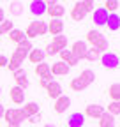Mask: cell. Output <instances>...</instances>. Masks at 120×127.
Wrapping results in <instances>:
<instances>
[{"label":"cell","instance_id":"ac0fdd59","mask_svg":"<svg viewBox=\"0 0 120 127\" xmlns=\"http://www.w3.org/2000/svg\"><path fill=\"white\" fill-rule=\"evenodd\" d=\"M9 99L14 104H23L25 102V90H21L20 87H12L9 92Z\"/></svg>","mask_w":120,"mask_h":127},{"label":"cell","instance_id":"f546056e","mask_svg":"<svg viewBox=\"0 0 120 127\" xmlns=\"http://www.w3.org/2000/svg\"><path fill=\"white\" fill-rule=\"evenodd\" d=\"M9 12H11L12 16H21V14H23V4H21V2H11Z\"/></svg>","mask_w":120,"mask_h":127},{"label":"cell","instance_id":"5bb4252c","mask_svg":"<svg viewBox=\"0 0 120 127\" xmlns=\"http://www.w3.org/2000/svg\"><path fill=\"white\" fill-rule=\"evenodd\" d=\"M46 25H48V32H50L53 37L62 35V32H64V21H62V20H51V21L46 23Z\"/></svg>","mask_w":120,"mask_h":127},{"label":"cell","instance_id":"7bdbcfd3","mask_svg":"<svg viewBox=\"0 0 120 127\" xmlns=\"http://www.w3.org/2000/svg\"><path fill=\"white\" fill-rule=\"evenodd\" d=\"M46 127H57V125H53V124H48V125H46Z\"/></svg>","mask_w":120,"mask_h":127},{"label":"cell","instance_id":"60d3db41","mask_svg":"<svg viewBox=\"0 0 120 127\" xmlns=\"http://www.w3.org/2000/svg\"><path fill=\"white\" fill-rule=\"evenodd\" d=\"M4 111H5V109H4V106L0 104V117H4Z\"/></svg>","mask_w":120,"mask_h":127},{"label":"cell","instance_id":"5b68a950","mask_svg":"<svg viewBox=\"0 0 120 127\" xmlns=\"http://www.w3.org/2000/svg\"><path fill=\"white\" fill-rule=\"evenodd\" d=\"M4 118H5L7 124H20V125H21L23 120H27V117L23 115L21 108H11V109H5V111H4Z\"/></svg>","mask_w":120,"mask_h":127},{"label":"cell","instance_id":"277c9868","mask_svg":"<svg viewBox=\"0 0 120 127\" xmlns=\"http://www.w3.org/2000/svg\"><path fill=\"white\" fill-rule=\"evenodd\" d=\"M67 48V35H57L53 37V41L44 48V55L46 57H53L57 53H60L62 50Z\"/></svg>","mask_w":120,"mask_h":127},{"label":"cell","instance_id":"7402d4cb","mask_svg":"<svg viewBox=\"0 0 120 127\" xmlns=\"http://www.w3.org/2000/svg\"><path fill=\"white\" fill-rule=\"evenodd\" d=\"M46 94L50 99H58L60 95H62V87H60L58 81H51L48 87H46Z\"/></svg>","mask_w":120,"mask_h":127},{"label":"cell","instance_id":"ffe728a7","mask_svg":"<svg viewBox=\"0 0 120 127\" xmlns=\"http://www.w3.org/2000/svg\"><path fill=\"white\" fill-rule=\"evenodd\" d=\"M58 55H60V58H62V62L67 64L69 67H74V65H78V64H80V60L74 57V55L71 53V50H67V48H65V50H62Z\"/></svg>","mask_w":120,"mask_h":127},{"label":"cell","instance_id":"2e32d148","mask_svg":"<svg viewBox=\"0 0 120 127\" xmlns=\"http://www.w3.org/2000/svg\"><path fill=\"white\" fill-rule=\"evenodd\" d=\"M30 12L41 18L42 14H46V2L44 0H34V2H30Z\"/></svg>","mask_w":120,"mask_h":127},{"label":"cell","instance_id":"74e56055","mask_svg":"<svg viewBox=\"0 0 120 127\" xmlns=\"http://www.w3.org/2000/svg\"><path fill=\"white\" fill-rule=\"evenodd\" d=\"M39 120H41V113H39V115H34V117H30V118H28V122H30V124H37Z\"/></svg>","mask_w":120,"mask_h":127},{"label":"cell","instance_id":"1f68e13d","mask_svg":"<svg viewBox=\"0 0 120 127\" xmlns=\"http://www.w3.org/2000/svg\"><path fill=\"white\" fill-rule=\"evenodd\" d=\"M14 81H16V87H20L21 90H25V88L28 87V78H27V74L16 76V78H14Z\"/></svg>","mask_w":120,"mask_h":127},{"label":"cell","instance_id":"d6a6232c","mask_svg":"<svg viewBox=\"0 0 120 127\" xmlns=\"http://www.w3.org/2000/svg\"><path fill=\"white\" fill-rule=\"evenodd\" d=\"M106 113H110L111 117H118V113H120V102H110V106H108V111H106Z\"/></svg>","mask_w":120,"mask_h":127},{"label":"cell","instance_id":"4316f807","mask_svg":"<svg viewBox=\"0 0 120 127\" xmlns=\"http://www.w3.org/2000/svg\"><path fill=\"white\" fill-rule=\"evenodd\" d=\"M115 117H111L110 113H104L99 118V127H115Z\"/></svg>","mask_w":120,"mask_h":127},{"label":"cell","instance_id":"cb8c5ba5","mask_svg":"<svg viewBox=\"0 0 120 127\" xmlns=\"http://www.w3.org/2000/svg\"><path fill=\"white\" fill-rule=\"evenodd\" d=\"M106 25H108V28H110L111 32H118V28H120V16H118L117 12L108 14V21H106Z\"/></svg>","mask_w":120,"mask_h":127},{"label":"cell","instance_id":"ba28073f","mask_svg":"<svg viewBox=\"0 0 120 127\" xmlns=\"http://www.w3.org/2000/svg\"><path fill=\"white\" fill-rule=\"evenodd\" d=\"M87 50H88V46L85 41H74L72 46H71V53L76 57L78 60H83L85 55H87Z\"/></svg>","mask_w":120,"mask_h":127},{"label":"cell","instance_id":"f1b7e54d","mask_svg":"<svg viewBox=\"0 0 120 127\" xmlns=\"http://www.w3.org/2000/svg\"><path fill=\"white\" fill-rule=\"evenodd\" d=\"M108 94H110V97L113 99V102H118V99H120V85L118 83H113L108 88Z\"/></svg>","mask_w":120,"mask_h":127},{"label":"cell","instance_id":"b9f144b4","mask_svg":"<svg viewBox=\"0 0 120 127\" xmlns=\"http://www.w3.org/2000/svg\"><path fill=\"white\" fill-rule=\"evenodd\" d=\"M7 127H20V124H7Z\"/></svg>","mask_w":120,"mask_h":127},{"label":"cell","instance_id":"603a6c76","mask_svg":"<svg viewBox=\"0 0 120 127\" xmlns=\"http://www.w3.org/2000/svg\"><path fill=\"white\" fill-rule=\"evenodd\" d=\"M21 111H23V115H25L27 120H28L30 117L39 115V104H37V102H27V104L21 108Z\"/></svg>","mask_w":120,"mask_h":127},{"label":"cell","instance_id":"9c48e42d","mask_svg":"<svg viewBox=\"0 0 120 127\" xmlns=\"http://www.w3.org/2000/svg\"><path fill=\"white\" fill-rule=\"evenodd\" d=\"M104 113H106V109H104L101 104H88L87 108H85V117H90V118H101Z\"/></svg>","mask_w":120,"mask_h":127},{"label":"cell","instance_id":"7c38bea8","mask_svg":"<svg viewBox=\"0 0 120 127\" xmlns=\"http://www.w3.org/2000/svg\"><path fill=\"white\" fill-rule=\"evenodd\" d=\"M87 11H85V7H83V4L81 2H76L74 4V7L71 9V18L74 20V21H83L85 18H87Z\"/></svg>","mask_w":120,"mask_h":127},{"label":"cell","instance_id":"7a4b0ae2","mask_svg":"<svg viewBox=\"0 0 120 127\" xmlns=\"http://www.w3.org/2000/svg\"><path fill=\"white\" fill-rule=\"evenodd\" d=\"M85 42H90L92 44V48H95V50L102 55V53H106L110 50V42L108 39L104 37L99 30H88V34H87V41Z\"/></svg>","mask_w":120,"mask_h":127},{"label":"cell","instance_id":"6da1fadb","mask_svg":"<svg viewBox=\"0 0 120 127\" xmlns=\"http://www.w3.org/2000/svg\"><path fill=\"white\" fill-rule=\"evenodd\" d=\"M94 81H95V72L92 69H85L76 78H72L71 81H69V88L72 92H83V90H87L90 85H92Z\"/></svg>","mask_w":120,"mask_h":127},{"label":"cell","instance_id":"e575fe53","mask_svg":"<svg viewBox=\"0 0 120 127\" xmlns=\"http://www.w3.org/2000/svg\"><path fill=\"white\" fill-rule=\"evenodd\" d=\"M51 81H53V76H51V74L44 76V78H39V87H41V88H46Z\"/></svg>","mask_w":120,"mask_h":127},{"label":"cell","instance_id":"8fae6325","mask_svg":"<svg viewBox=\"0 0 120 127\" xmlns=\"http://www.w3.org/2000/svg\"><path fill=\"white\" fill-rule=\"evenodd\" d=\"M71 106V99L67 97V95H60L58 99H55V106H53V109H55V113H58V115H62L64 111H67V108Z\"/></svg>","mask_w":120,"mask_h":127},{"label":"cell","instance_id":"4dcf8cb0","mask_svg":"<svg viewBox=\"0 0 120 127\" xmlns=\"http://www.w3.org/2000/svg\"><path fill=\"white\" fill-rule=\"evenodd\" d=\"M85 58H87V60H90V62H95V60H101V53L95 50V48H88Z\"/></svg>","mask_w":120,"mask_h":127},{"label":"cell","instance_id":"d4e9b609","mask_svg":"<svg viewBox=\"0 0 120 127\" xmlns=\"http://www.w3.org/2000/svg\"><path fill=\"white\" fill-rule=\"evenodd\" d=\"M34 72H35L39 78H44V76L51 74V72H50V64H46V62H41V64H37V65H35V69H34Z\"/></svg>","mask_w":120,"mask_h":127},{"label":"cell","instance_id":"44dd1931","mask_svg":"<svg viewBox=\"0 0 120 127\" xmlns=\"http://www.w3.org/2000/svg\"><path fill=\"white\" fill-rule=\"evenodd\" d=\"M32 64H41V62H44V58H46V55H44V50L42 48H32V51L28 53V57H27Z\"/></svg>","mask_w":120,"mask_h":127},{"label":"cell","instance_id":"52a82bcc","mask_svg":"<svg viewBox=\"0 0 120 127\" xmlns=\"http://www.w3.org/2000/svg\"><path fill=\"white\" fill-rule=\"evenodd\" d=\"M101 62H102V65L106 67V69H117L118 67V55L113 53V51H106V53H102L101 55Z\"/></svg>","mask_w":120,"mask_h":127},{"label":"cell","instance_id":"4fadbf2b","mask_svg":"<svg viewBox=\"0 0 120 127\" xmlns=\"http://www.w3.org/2000/svg\"><path fill=\"white\" fill-rule=\"evenodd\" d=\"M92 21H94L97 27H104V25H106V21H108V12L104 11L102 7L94 9V12H92Z\"/></svg>","mask_w":120,"mask_h":127},{"label":"cell","instance_id":"8992f818","mask_svg":"<svg viewBox=\"0 0 120 127\" xmlns=\"http://www.w3.org/2000/svg\"><path fill=\"white\" fill-rule=\"evenodd\" d=\"M46 12L51 16V20H62V16L65 14V7L55 0H50L46 2Z\"/></svg>","mask_w":120,"mask_h":127},{"label":"cell","instance_id":"9a60e30c","mask_svg":"<svg viewBox=\"0 0 120 127\" xmlns=\"http://www.w3.org/2000/svg\"><path fill=\"white\" fill-rule=\"evenodd\" d=\"M32 48H34V44H32V41H28V39H25V41H21V42H18L16 44V51L18 55H21L23 58H27L28 57V53L32 51Z\"/></svg>","mask_w":120,"mask_h":127},{"label":"cell","instance_id":"8d00e7d4","mask_svg":"<svg viewBox=\"0 0 120 127\" xmlns=\"http://www.w3.org/2000/svg\"><path fill=\"white\" fill-rule=\"evenodd\" d=\"M7 57H4V55H0V67H7Z\"/></svg>","mask_w":120,"mask_h":127},{"label":"cell","instance_id":"e0dca14e","mask_svg":"<svg viewBox=\"0 0 120 127\" xmlns=\"http://www.w3.org/2000/svg\"><path fill=\"white\" fill-rule=\"evenodd\" d=\"M25 62V58L21 57V55H18L16 51H14L12 55H11V60H7V69L9 71H18V69H21V64Z\"/></svg>","mask_w":120,"mask_h":127},{"label":"cell","instance_id":"30bf717a","mask_svg":"<svg viewBox=\"0 0 120 127\" xmlns=\"http://www.w3.org/2000/svg\"><path fill=\"white\" fill-rule=\"evenodd\" d=\"M69 71H71V67L67 65V64H64L62 60H58V62L53 64V65H50V72H51V76H67Z\"/></svg>","mask_w":120,"mask_h":127},{"label":"cell","instance_id":"d590c367","mask_svg":"<svg viewBox=\"0 0 120 127\" xmlns=\"http://www.w3.org/2000/svg\"><path fill=\"white\" fill-rule=\"evenodd\" d=\"M81 4H83V7H85L87 12H94V9H95L94 5H95V4L92 2V0H81Z\"/></svg>","mask_w":120,"mask_h":127},{"label":"cell","instance_id":"836d02e7","mask_svg":"<svg viewBox=\"0 0 120 127\" xmlns=\"http://www.w3.org/2000/svg\"><path fill=\"white\" fill-rule=\"evenodd\" d=\"M11 30H12V21L11 20H4L2 23H0V35H2V34H9Z\"/></svg>","mask_w":120,"mask_h":127},{"label":"cell","instance_id":"f35d334b","mask_svg":"<svg viewBox=\"0 0 120 127\" xmlns=\"http://www.w3.org/2000/svg\"><path fill=\"white\" fill-rule=\"evenodd\" d=\"M21 74H27V72H25L23 69H18V71H14V72H12V76H14V78H16V76H21Z\"/></svg>","mask_w":120,"mask_h":127},{"label":"cell","instance_id":"3957f363","mask_svg":"<svg viewBox=\"0 0 120 127\" xmlns=\"http://www.w3.org/2000/svg\"><path fill=\"white\" fill-rule=\"evenodd\" d=\"M23 34H25V39L32 41V39H35V37H39V35H46V34H48V25H46V21H41V20L30 21L28 27H27V30L23 32Z\"/></svg>","mask_w":120,"mask_h":127},{"label":"cell","instance_id":"ab89813d","mask_svg":"<svg viewBox=\"0 0 120 127\" xmlns=\"http://www.w3.org/2000/svg\"><path fill=\"white\" fill-rule=\"evenodd\" d=\"M4 20H5V12H4V9H2V7H0V23H2Z\"/></svg>","mask_w":120,"mask_h":127},{"label":"cell","instance_id":"484cf974","mask_svg":"<svg viewBox=\"0 0 120 127\" xmlns=\"http://www.w3.org/2000/svg\"><path fill=\"white\" fill-rule=\"evenodd\" d=\"M9 41L11 42H21V41H25V34H23V30H18V28H12L11 32H9Z\"/></svg>","mask_w":120,"mask_h":127},{"label":"cell","instance_id":"ee69618b","mask_svg":"<svg viewBox=\"0 0 120 127\" xmlns=\"http://www.w3.org/2000/svg\"><path fill=\"white\" fill-rule=\"evenodd\" d=\"M0 94H2V87H0Z\"/></svg>","mask_w":120,"mask_h":127},{"label":"cell","instance_id":"d6986e66","mask_svg":"<svg viewBox=\"0 0 120 127\" xmlns=\"http://www.w3.org/2000/svg\"><path fill=\"white\" fill-rule=\"evenodd\" d=\"M67 125L69 127H83L85 125V115L76 111V113H71L67 118Z\"/></svg>","mask_w":120,"mask_h":127},{"label":"cell","instance_id":"83f0119b","mask_svg":"<svg viewBox=\"0 0 120 127\" xmlns=\"http://www.w3.org/2000/svg\"><path fill=\"white\" fill-rule=\"evenodd\" d=\"M118 5H120L118 0H106V2H104V5H102V9L106 11L108 14H113V12L118 9Z\"/></svg>","mask_w":120,"mask_h":127}]
</instances>
